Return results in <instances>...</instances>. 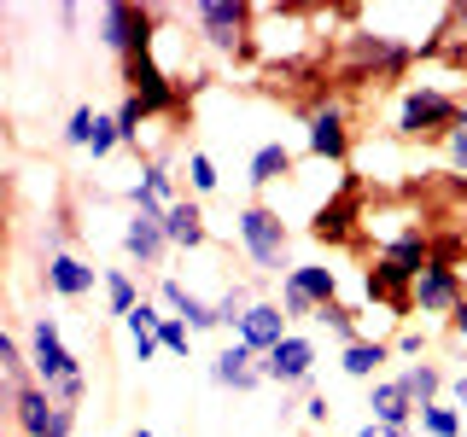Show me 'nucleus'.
Masks as SVG:
<instances>
[{
    "label": "nucleus",
    "instance_id": "obj_1",
    "mask_svg": "<svg viewBox=\"0 0 467 437\" xmlns=\"http://www.w3.org/2000/svg\"><path fill=\"white\" fill-rule=\"evenodd\" d=\"M462 99L467 94H450V87H438V82H409L398 94V106H391V135L420 140V146H444L450 128H456V117H462Z\"/></svg>",
    "mask_w": 467,
    "mask_h": 437
},
{
    "label": "nucleus",
    "instance_id": "obj_2",
    "mask_svg": "<svg viewBox=\"0 0 467 437\" xmlns=\"http://www.w3.org/2000/svg\"><path fill=\"white\" fill-rule=\"evenodd\" d=\"M234 239H240L245 262H252L257 274H275V280H286L292 274V228L281 210H269V204H240V216H234Z\"/></svg>",
    "mask_w": 467,
    "mask_h": 437
},
{
    "label": "nucleus",
    "instance_id": "obj_3",
    "mask_svg": "<svg viewBox=\"0 0 467 437\" xmlns=\"http://www.w3.org/2000/svg\"><path fill=\"white\" fill-rule=\"evenodd\" d=\"M409 65H415V41L386 36V29H350L339 76L357 87L362 82H398V76H409Z\"/></svg>",
    "mask_w": 467,
    "mask_h": 437
},
{
    "label": "nucleus",
    "instance_id": "obj_4",
    "mask_svg": "<svg viewBox=\"0 0 467 437\" xmlns=\"http://www.w3.org/2000/svg\"><path fill=\"white\" fill-rule=\"evenodd\" d=\"M193 29H199V41L211 47L216 58H240V53H252V36H257V6L252 0H199L193 12Z\"/></svg>",
    "mask_w": 467,
    "mask_h": 437
},
{
    "label": "nucleus",
    "instance_id": "obj_5",
    "mask_svg": "<svg viewBox=\"0 0 467 437\" xmlns=\"http://www.w3.org/2000/svg\"><path fill=\"white\" fill-rule=\"evenodd\" d=\"M24 356H29V379L47 385V391H58L65 379H82V361H77V350L65 344V332H58V315H29Z\"/></svg>",
    "mask_w": 467,
    "mask_h": 437
},
{
    "label": "nucleus",
    "instance_id": "obj_6",
    "mask_svg": "<svg viewBox=\"0 0 467 437\" xmlns=\"http://www.w3.org/2000/svg\"><path fill=\"white\" fill-rule=\"evenodd\" d=\"M152 29H158L152 6H135V0H106V6L94 12V41L117 65L135 58V53H152Z\"/></svg>",
    "mask_w": 467,
    "mask_h": 437
},
{
    "label": "nucleus",
    "instance_id": "obj_7",
    "mask_svg": "<svg viewBox=\"0 0 467 437\" xmlns=\"http://www.w3.org/2000/svg\"><path fill=\"white\" fill-rule=\"evenodd\" d=\"M350 146H357V128H350L345 99H316L304 111V152L321 158V164H350Z\"/></svg>",
    "mask_w": 467,
    "mask_h": 437
},
{
    "label": "nucleus",
    "instance_id": "obj_8",
    "mask_svg": "<svg viewBox=\"0 0 467 437\" xmlns=\"http://www.w3.org/2000/svg\"><path fill=\"white\" fill-rule=\"evenodd\" d=\"M327 303H339V274H333L327 262H292V274L281 280L286 320H316Z\"/></svg>",
    "mask_w": 467,
    "mask_h": 437
},
{
    "label": "nucleus",
    "instance_id": "obj_9",
    "mask_svg": "<svg viewBox=\"0 0 467 437\" xmlns=\"http://www.w3.org/2000/svg\"><path fill=\"white\" fill-rule=\"evenodd\" d=\"M462 291H467V274H462V262H444V257H432L427 269L415 274V286H409V315H444L462 303Z\"/></svg>",
    "mask_w": 467,
    "mask_h": 437
},
{
    "label": "nucleus",
    "instance_id": "obj_10",
    "mask_svg": "<svg viewBox=\"0 0 467 437\" xmlns=\"http://www.w3.org/2000/svg\"><path fill=\"white\" fill-rule=\"evenodd\" d=\"M123 94H135L152 117H170V111H182V82L170 76L164 65H158L152 53H135V58H123Z\"/></svg>",
    "mask_w": 467,
    "mask_h": 437
},
{
    "label": "nucleus",
    "instance_id": "obj_11",
    "mask_svg": "<svg viewBox=\"0 0 467 437\" xmlns=\"http://www.w3.org/2000/svg\"><path fill=\"white\" fill-rule=\"evenodd\" d=\"M321 350L310 332H286L281 344L263 356V385H281V391H310V373H316Z\"/></svg>",
    "mask_w": 467,
    "mask_h": 437
},
{
    "label": "nucleus",
    "instance_id": "obj_12",
    "mask_svg": "<svg viewBox=\"0 0 467 437\" xmlns=\"http://www.w3.org/2000/svg\"><path fill=\"white\" fill-rule=\"evenodd\" d=\"M123 262L135 274H164V257H170V239H164V216H146V210H129L123 222Z\"/></svg>",
    "mask_w": 467,
    "mask_h": 437
},
{
    "label": "nucleus",
    "instance_id": "obj_13",
    "mask_svg": "<svg viewBox=\"0 0 467 437\" xmlns=\"http://www.w3.org/2000/svg\"><path fill=\"white\" fill-rule=\"evenodd\" d=\"M99 274H106V269H94V262H88V257H77V251H58V257H47V262H41V286H47L53 298H65V303H77V298H94Z\"/></svg>",
    "mask_w": 467,
    "mask_h": 437
},
{
    "label": "nucleus",
    "instance_id": "obj_14",
    "mask_svg": "<svg viewBox=\"0 0 467 437\" xmlns=\"http://www.w3.org/2000/svg\"><path fill=\"white\" fill-rule=\"evenodd\" d=\"M292 332V320L281 310V298H252V310L240 315V327H234V339H240L245 350H257V356H269L275 344H281Z\"/></svg>",
    "mask_w": 467,
    "mask_h": 437
},
{
    "label": "nucleus",
    "instance_id": "obj_15",
    "mask_svg": "<svg viewBox=\"0 0 467 437\" xmlns=\"http://www.w3.org/2000/svg\"><path fill=\"white\" fill-rule=\"evenodd\" d=\"M204 373H211L216 391H234V397H245V391L263 385V356L234 339V344H223V350L211 356V368H204Z\"/></svg>",
    "mask_w": 467,
    "mask_h": 437
},
{
    "label": "nucleus",
    "instance_id": "obj_16",
    "mask_svg": "<svg viewBox=\"0 0 467 437\" xmlns=\"http://www.w3.org/2000/svg\"><path fill=\"white\" fill-rule=\"evenodd\" d=\"M129 210H146V216H164L170 210V204L175 198H182V193H175V175H170V164H164V158H146V164L135 169V181H129Z\"/></svg>",
    "mask_w": 467,
    "mask_h": 437
},
{
    "label": "nucleus",
    "instance_id": "obj_17",
    "mask_svg": "<svg viewBox=\"0 0 467 437\" xmlns=\"http://www.w3.org/2000/svg\"><path fill=\"white\" fill-rule=\"evenodd\" d=\"M415 414H420V408L409 402V391H403L398 373H386V379H374V385H368V420H374V426L415 432Z\"/></svg>",
    "mask_w": 467,
    "mask_h": 437
},
{
    "label": "nucleus",
    "instance_id": "obj_18",
    "mask_svg": "<svg viewBox=\"0 0 467 437\" xmlns=\"http://www.w3.org/2000/svg\"><path fill=\"white\" fill-rule=\"evenodd\" d=\"M357 216H362V193H357V181H345V193L327 198L316 210L310 233H316V239H327V245H350V239H357Z\"/></svg>",
    "mask_w": 467,
    "mask_h": 437
},
{
    "label": "nucleus",
    "instance_id": "obj_19",
    "mask_svg": "<svg viewBox=\"0 0 467 437\" xmlns=\"http://www.w3.org/2000/svg\"><path fill=\"white\" fill-rule=\"evenodd\" d=\"M164 239H170V251H204V245H211V228H204V204L199 198L182 193L164 210Z\"/></svg>",
    "mask_w": 467,
    "mask_h": 437
},
{
    "label": "nucleus",
    "instance_id": "obj_20",
    "mask_svg": "<svg viewBox=\"0 0 467 437\" xmlns=\"http://www.w3.org/2000/svg\"><path fill=\"white\" fill-rule=\"evenodd\" d=\"M53 414H58L53 391H47V385H36V379H24V391H18V408H12V432H18V437H47Z\"/></svg>",
    "mask_w": 467,
    "mask_h": 437
},
{
    "label": "nucleus",
    "instance_id": "obj_21",
    "mask_svg": "<svg viewBox=\"0 0 467 437\" xmlns=\"http://www.w3.org/2000/svg\"><path fill=\"white\" fill-rule=\"evenodd\" d=\"M292 169H298V152H292L286 140H263L252 152V164H245V181H252V193H263V187L286 181Z\"/></svg>",
    "mask_w": 467,
    "mask_h": 437
},
{
    "label": "nucleus",
    "instance_id": "obj_22",
    "mask_svg": "<svg viewBox=\"0 0 467 437\" xmlns=\"http://www.w3.org/2000/svg\"><path fill=\"white\" fill-rule=\"evenodd\" d=\"M386 361H391V344L386 339H357V344L339 350V373L345 379H362V385L386 379Z\"/></svg>",
    "mask_w": 467,
    "mask_h": 437
},
{
    "label": "nucleus",
    "instance_id": "obj_23",
    "mask_svg": "<svg viewBox=\"0 0 467 437\" xmlns=\"http://www.w3.org/2000/svg\"><path fill=\"white\" fill-rule=\"evenodd\" d=\"M398 379H403V391H409L415 408L444 402V391H450V373L438 368V361H409V368H398Z\"/></svg>",
    "mask_w": 467,
    "mask_h": 437
},
{
    "label": "nucleus",
    "instance_id": "obj_24",
    "mask_svg": "<svg viewBox=\"0 0 467 437\" xmlns=\"http://www.w3.org/2000/svg\"><path fill=\"white\" fill-rule=\"evenodd\" d=\"M99 291H106V315H117V320H129V315L140 310L135 269H106V274H99Z\"/></svg>",
    "mask_w": 467,
    "mask_h": 437
},
{
    "label": "nucleus",
    "instance_id": "obj_25",
    "mask_svg": "<svg viewBox=\"0 0 467 437\" xmlns=\"http://www.w3.org/2000/svg\"><path fill=\"white\" fill-rule=\"evenodd\" d=\"M111 123H117V140H123L129 152H140V128L152 123V111H146L135 94H123V99H117V111H111Z\"/></svg>",
    "mask_w": 467,
    "mask_h": 437
},
{
    "label": "nucleus",
    "instance_id": "obj_26",
    "mask_svg": "<svg viewBox=\"0 0 467 437\" xmlns=\"http://www.w3.org/2000/svg\"><path fill=\"white\" fill-rule=\"evenodd\" d=\"M415 426H420V437H462V408L456 402H432V408L415 414Z\"/></svg>",
    "mask_w": 467,
    "mask_h": 437
},
{
    "label": "nucleus",
    "instance_id": "obj_27",
    "mask_svg": "<svg viewBox=\"0 0 467 437\" xmlns=\"http://www.w3.org/2000/svg\"><path fill=\"white\" fill-rule=\"evenodd\" d=\"M216 181H223V175H216V158L193 146V152H187V198H211Z\"/></svg>",
    "mask_w": 467,
    "mask_h": 437
},
{
    "label": "nucleus",
    "instance_id": "obj_28",
    "mask_svg": "<svg viewBox=\"0 0 467 437\" xmlns=\"http://www.w3.org/2000/svg\"><path fill=\"white\" fill-rule=\"evenodd\" d=\"M316 327H327L333 339H339V350L357 344V339H368V332H362V320H357V310H345V303H327V310L316 315Z\"/></svg>",
    "mask_w": 467,
    "mask_h": 437
},
{
    "label": "nucleus",
    "instance_id": "obj_29",
    "mask_svg": "<svg viewBox=\"0 0 467 437\" xmlns=\"http://www.w3.org/2000/svg\"><path fill=\"white\" fill-rule=\"evenodd\" d=\"M94 123H99V111L94 106H77L65 117V135H58V146H70V152H88V140H94Z\"/></svg>",
    "mask_w": 467,
    "mask_h": 437
},
{
    "label": "nucleus",
    "instance_id": "obj_30",
    "mask_svg": "<svg viewBox=\"0 0 467 437\" xmlns=\"http://www.w3.org/2000/svg\"><path fill=\"white\" fill-rule=\"evenodd\" d=\"M158 350H164V356H187V350H193V327H187L182 315H164L158 320Z\"/></svg>",
    "mask_w": 467,
    "mask_h": 437
},
{
    "label": "nucleus",
    "instance_id": "obj_31",
    "mask_svg": "<svg viewBox=\"0 0 467 437\" xmlns=\"http://www.w3.org/2000/svg\"><path fill=\"white\" fill-rule=\"evenodd\" d=\"M444 164L456 181H467V99H462V117H456V128H450V140H444Z\"/></svg>",
    "mask_w": 467,
    "mask_h": 437
},
{
    "label": "nucleus",
    "instance_id": "obj_32",
    "mask_svg": "<svg viewBox=\"0 0 467 437\" xmlns=\"http://www.w3.org/2000/svg\"><path fill=\"white\" fill-rule=\"evenodd\" d=\"M245 310H252V286H245V280H240V286H228L223 298H216V320H223L228 332L240 327V315H245Z\"/></svg>",
    "mask_w": 467,
    "mask_h": 437
},
{
    "label": "nucleus",
    "instance_id": "obj_33",
    "mask_svg": "<svg viewBox=\"0 0 467 437\" xmlns=\"http://www.w3.org/2000/svg\"><path fill=\"white\" fill-rule=\"evenodd\" d=\"M398 356H403V368H409V361H427V332H420V327H403L398 339H391V361H398Z\"/></svg>",
    "mask_w": 467,
    "mask_h": 437
},
{
    "label": "nucleus",
    "instance_id": "obj_34",
    "mask_svg": "<svg viewBox=\"0 0 467 437\" xmlns=\"http://www.w3.org/2000/svg\"><path fill=\"white\" fill-rule=\"evenodd\" d=\"M117 146H123V140H117V123H111V111H99V123H94V140H88V158L99 164V158H111V152H117Z\"/></svg>",
    "mask_w": 467,
    "mask_h": 437
},
{
    "label": "nucleus",
    "instance_id": "obj_35",
    "mask_svg": "<svg viewBox=\"0 0 467 437\" xmlns=\"http://www.w3.org/2000/svg\"><path fill=\"white\" fill-rule=\"evenodd\" d=\"M158 320H164V303H152V298H140V310L123 320L129 327V339H146V332H158Z\"/></svg>",
    "mask_w": 467,
    "mask_h": 437
},
{
    "label": "nucleus",
    "instance_id": "obj_36",
    "mask_svg": "<svg viewBox=\"0 0 467 437\" xmlns=\"http://www.w3.org/2000/svg\"><path fill=\"white\" fill-rule=\"evenodd\" d=\"M298 420H304V426H333V402L327 397H321V391H304V402H298Z\"/></svg>",
    "mask_w": 467,
    "mask_h": 437
},
{
    "label": "nucleus",
    "instance_id": "obj_37",
    "mask_svg": "<svg viewBox=\"0 0 467 437\" xmlns=\"http://www.w3.org/2000/svg\"><path fill=\"white\" fill-rule=\"evenodd\" d=\"M47 437H77V408H65V402H58V414H53Z\"/></svg>",
    "mask_w": 467,
    "mask_h": 437
},
{
    "label": "nucleus",
    "instance_id": "obj_38",
    "mask_svg": "<svg viewBox=\"0 0 467 437\" xmlns=\"http://www.w3.org/2000/svg\"><path fill=\"white\" fill-rule=\"evenodd\" d=\"M444 327H450V339H462V344H467V291H462V303H456V310H450Z\"/></svg>",
    "mask_w": 467,
    "mask_h": 437
},
{
    "label": "nucleus",
    "instance_id": "obj_39",
    "mask_svg": "<svg viewBox=\"0 0 467 437\" xmlns=\"http://www.w3.org/2000/svg\"><path fill=\"white\" fill-rule=\"evenodd\" d=\"M357 437H415V432H391V426H374V420H362Z\"/></svg>",
    "mask_w": 467,
    "mask_h": 437
},
{
    "label": "nucleus",
    "instance_id": "obj_40",
    "mask_svg": "<svg viewBox=\"0 0 467 437\" xmlns=\"http://www.w3.org/2000/svg\"><path fill=\"white\" fill-rule=\"evenodd\" d=\"M450 402H462V408H467V368L450 379Z\"/></svg>",
    "mask_w": 467,
    "mask_h": 437
},
{
    "label": "nucleus",
    "instance_id": "obj_41",
    "mask_svg": "<svg viewBox=\"0 0 467 437\" xmlns=\"http://www.w3.org/2000/svg\"><path fill=\"white\" fill-rule=\"evenodd\" d=\"M129 437H158V432H146V426H135V432H129Z\"/></svg>",
    "mask_w": 467,
    "mask_h": 437
},
{
    "label": "nucleus",
    "instance_id": "obj_42",
    "mask_svg": "<svg viewBox=\"0 0 467 437\" xmlns=\"http://www.w3.org/2000/svg\"><path fill=\"white\" fill-rule=\"evenodd\" d=\"M462 233H467V204H462Z\"/></svg>",
    "mask_w": 467,
    "mask_h": 437
},
{
    "label": "nucleus",
    "instance_id": "obj_43",
    "mask_svg": "<svg viewBox=\"0 0 467 437\" xmlns=\"http://www.w3.org/2000/svg\"><path fill=\"white\" fill-rule=\"evenodd\" d=\"M462 274H467V257H462Z\"/></svg>",
    "mask_w": 467,
    "mask_h": 437
}]
</instances>
